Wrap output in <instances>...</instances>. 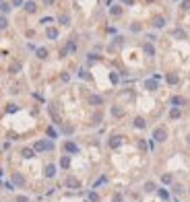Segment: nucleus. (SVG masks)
I'll list each match as a JSON object with an SVG mask.
<instances>
[{"mask_svg": "<svg viewBox=\"0 0 190 202\" xmlns=\"http://www.w3.org/2000/svg\"><path fill=\"white\" fill-rule=\"evenodd\" d=\"M64 183H66V188H72V190H76V188L81 186V183H79V179H76V177H72V175H68Z\"/></svg>", "mask_w": 190, "mask_h": 202, "instance_id": "nucleus-3", "label": "nucleus"}, {"mask_svg": "<svg viewBox=\"0 0 190 202\" xmlns=\"http://www.w3.org/2000/svg\"><path fill=\"white\" fill-rule=\"evenodd\" d=\"M68 21H70V19H68L66 15H62V17H60V23H62V25H68Z\"/></svg>", "mask_w": 190, "mask_h": 202, "instance_id": "nucleus-28", "label": "nucleus"}, {"mask_svg": "<svg viewBox=\"0 0 190 202\" xmlns=\"http://www.w3.org/2000/svg\"><path fill=\"white\" fill-rule=\"evenodd\" d=\"M145 190H147V192H153V190H155V183H153V181H147V183H145Z\"/></svg>", "mask_w": 190, "mask_h": 202, "instance_id": "nucleus-23", "label": "nucleus"}, {"mask_svg": "<svg viewBox=\"0 0 190 202\" xmlns=\"http://www.w3.org/2000/svg\"><path fill=\"white\" fill-rule=\"evenodd\" d=\"M120 144H122V136H112L110 138V146L112 148H118Z\"/></svg>", "mask_w": 190, "mask_h": 202, "instance_id": "nucleus-6", "label": "nucleus"}, {"mask_svg": "<svg viewBox=\"0 0 190 202\" xmlns=\"http://www.w3.org/2000/svg\"><path fill=\"white\" fill-rule=\"evenodd\" d=\"M64 148H66L68 153H79V146H76L74 142H66V144H64Z\"/></svg>", "mask_w": 190, "mask_h": 202, "instance_id": "nucleus-11", "label": "nucleus"}, {"mask_svg": "<svg viewBox=\"0 0 190 202\" xmlns=\"http://www.w3.org/2000/svg\"><path fill=\"white\" fill-rule=\"evenodd\" d=\"M145 89L155 91V89H157V81H155V78H149V81H145Z\"/></svg>", "mask_w": 190, "mask_h": 202, "instance_id": "nucleus-7", "label": "nucleus"}, {"mask_svg": "<svg viewBox=\"0 0 190 202\" xmlns=\"http://www.w3.org/2000/svg\"><path fill=\"white\" fill-rule=\"evenodd\" d=\"M186 140H188V144H190V134H188V136H186Z\"/></svg>", "mask_w": 190, "mask_h": 202, "instance_id": "nucleus-39", "label": "nucleus"}, {"mask_svg": "<svg viewBox=\"0 0 190 202\" xmlns=\"http://www.w3.org/2000/svg\"><path fill=\"white\" fill-rule=\"evenodd\" d=\"M0 6H2V13H8V11H11V6H8V4H0Z\"/></svg>", "mask_w": 190, "mask_h": 202, "instance_id": "nucleus-32", "label": "nucleus"}, {"mask_svg": "<svg viewBox=\"0 0 190 202\" xmlns=\"http://www.w3.org/2000/svg\"><path fill=\"white\" fill-rule=\"evenodd\" d=\"M165 78H167V83H169V85H176V83H178V74H167Z\"/></svg>", "mask_w": 190, "mask_h": 202, "instance_id": "nucleus-18", "label": "nucleus"}, {"mask_svg": "<svg viewBox=\"0 0 190 202\" xmlns=\"http://www.w3.org/2000/svg\"><path fill=\"white\" fill-rule=\"evenodd\" d=\"M134 128L143 130V128H145V120H143V118H134Z\"/></svg>", "mask_w": 190, "mask_h": 202, "instance_id": "nucleus-14", "label": "nucleus"}, {"mask_svg": "<svg viewBox=\"0 0 190 202\" xmlns=\"http://www.w3.org/2000/svg\"><path fill=\"white\" fill-rule=\"evenodd\" d=\"M174 37H178V39H184V37H186V33L178 29V31H174Z\"/></svg>", "mask_w": 190, "mask_h": 202, "instance_id": "nucleus-22", "label": "nucleus"}, {"mask_svg": "<svg viewBox=\"0 0 190 202\" xmlns=\"http://www.w3.org/2000/svg\"><path fill=\"white\" fill-rule=\"evenodd\" d=\"M35 2H25V11H27V13H35Z\"/></svg>", "mask_w": 190, "mask_h": 202, "instance_id": "nucleus-15", "label": "nucleus"}, {"mask_svg": "<svg viewBox=\"0 0 190 202\" xmlns=\"http://www.w3.org/2000/svg\"><path fill=\"white\" fill-rule=\"evenodd\" d=\"M13 183L21 188V186H25V177H23L21 173H13Z\"/></svg>", "mask_w": 190, "mask_h": 202, "instance_id": "nucleus-4", "label": "nucleus"}, {"mask_svg": "<svg viewBox=\"0 0 190 202\" xmlns=\"http://www.w3.org/2000/svg\"><path fill=\"white\" fill-rule=\"evenodd\" d=\"M13 4H15V6H21V4H23V0H13Z\"/></svg>", "mask_w": 190, "mask_h": 202, "instance_id": "nucleus-35", "label": "nucleus"}, {"mask_svg": "<svg viewBox=\"0 0 190 202\" xmlns=\"http://www.w3.org/2000/svg\"><path fill=\"white\" fill-rule=\"evenodd\" d=\"M112 113H114V116H118V118H120V116H122V113H124V111H122V109H120V107H118V105H114V107H112Z\"/></svg>", "mask_w": 190, "mask_h": 202, "instance_id": "nucleus-21", "label": "nucleus"}, {"mask_svg": "<svg viewBox=\"0 0 190 202\" xmlns=\"http://www.w3.org/2000/svg\"><path fill=\"white\" fill-rule=\"evenodd\" d=\"M159 196H161L163 200H167V198H169V194H167V190H159Z\"/></svg>", "mask_w": 190, "mask_h": 202, "instance_id": "nucleus-27", "label": "nucleus"}, {"mask_svg": "<svg viewBox=\"0 0 190 202\" xmlns=\"http://www.w3.org/2000/svg\"><path fill=\"white\" fill-rule=\"evenodd\" d=\"M48 136H50V138H56V136H58V132H56L54 128H48Z\"/></svg>", "mask_w": 190, "mask_h": 202, "instance_id": "nucleus-26", "label": "nucleus"}, {"mask_svg": "<svg viewBox=\"0 0 190 202\" xmlns=\"http://www.w3.org/2000/svg\"><path fill=\"white\" fill-rule=\"evenodd\" d=\"M74 50H76V46H74L72 41H70V43H68V52H74Z\"/></svg>", "mask_w": 190, "mask_h": 202, "instance_id": "nucleus-33", "label": "nucleus"}, {"mask_svg": "<svg viewBox=\"0 0 190 202\" xmlns=\"http://www.w3.org/2000/svg\"><path fill=\"white\" fill-rule=\"evenodd\" d=\"M56 175V165H48L46 167V177H54Z\"/></svg>", "mask_w": 190, "mask_h": 202, "instance_id": "nucleus-12", "label": "nucleus"}, {"mask_svg": "<svg viewBox=\"0 0 190 202\" xmlns=\"http://www.w3.org/2000/svg\"><path fill=\"white\" fill-rule=\"evenodd\" d=\"M48 37H50V39H56V37H58V31H56L54 27H50V29H48Z\"/></svg>", "mask_w": 190, "mask_h": 202, "instance_id": "nucleus-17", "label": "nucleus"}, {"mask_svg": "<svg viewBox=\"0 0 190 202\" xmlns=\"http://www.w3.org/2000/svg\"><path fill=\"white\" fill-rule=\"evenodd\" d=\"M169 103L174 105V107H182V105H184L186 101H184L182 97H171V99H169Z\"/></svg>", "mask_w": 190, "mask_h": 202, "instance_id": "nucleus-8", "label": "nucleus"}, {"mask_svg": "<svg viewBox=\"0 0 190 202\" xmlns=\"http://www.w3.org/2000/svg\"><path fill=\"white\" fill-rule=\"evenodd\" d=\"M120 13H122V8H120V6H114V8H112V15H120Z\"/></svg>", "mask_w": 190, "mask_h": 202, "instance_id": "nucleus-29", "label": "nucleus"}, {"mask_svg": "<svg viewBox=\"0 0 190 202\" xmlns=\"http://www.w3.org/2000/svg\"><path fill=\"white\" fill-rule=\"evenodd\" d=\"M145 52H147L149 56H155V48L151 46V43H147V46H145Z\"/></svg>", "mask_w": 190, "mask_h": 202, "instance_id": "nucleus-19", "label": "nucleus"}, {"mask_svg": "<svg viewBox=\"0 0 190 202\" xmlns=\"http://www.w3.org/2000/svg\"><path fill=\"white\" fill-rule=\"evenodd\" d=\"M122 2H124V4H132V2H134V0H122Z\"/></svg>", "mask_w": 190, "mask_h": 202, "instance_id": "nucleus-38", "label": "nucleus"}, {"mask_svg": "<svg viewBox=\"0 0 190 202\" xmlns=\"http://www.w3.org/2000/svg\"><path fill=\"white\" fill-rule=\"evenodd\" d=\"M153 138L157 140V142H165V140H167V130L163 128V126L155 128V130H153Z\"/></svg>", "mask_w": 190, "mask_h": 202, "instance_id": "nucleus-1", "label": "nucleus"}, {"mask_svg": "<svg viewBox=\"0 0 190 202\" xmlns=\"http://www.w3.org/2000/svg\"><path fill=\"white\" fill-rule=\"evenodd\" d=\"M153 25H155V27H157V29H161L163 25H165V21H163V17H155V21H153Z\"/></svg>", "mask_w": 190, "mask_h": 202, "instance_id": "nucleus-13", "label": "nucleus"}, {"mask_svg": "<svg viewBox=\"0 0 190 202\" xmlns=\"http://www.w3.org/2000/svg\"><path fill=\"white\" fill-rule=\"evenodd\" d=\"M169 118H171V120H178V118H180V107H174V109H171V111H169Z\"/></svg>", "mask_w": 190, "mask_h": 202, "instance_id": "nucleus-16", "label": "nucleus"}, {"mask_svg": "<svg viewBox=\"0 0 190 202\" xmlns=\"http://www.w3.org/2000/svg\"><path fill=\"white\" fill-rule=\"evenodd\" d=\"M89 103L91 105H101L103 103V97H101V95H89Z\"/></svg>", "mask_w": 190, "mask_h": 202, "instance_id": "nucleus-5", "label": "nucleus"}, {"mask_svg": "<svg viewBox=\"0 0 190 202\" xmlns=\"http://www.w3.org/2000/svg\"><path fill=\"white\" fill-rule=\"evenodd\" d=\"M17 202H29L27 196H17Z\"/></svg>", "mask_w": 190, "mask_h": 202, "instance_id": "nucleus-30", "label": "nucleus"}, {"mask_svg": "<svg viewBox=\"0 0 190 202\" xmlns=\"http://www.w3.org/2000/svg\"><path fill=\"white\" fill-rule=\"evenodd\" d=\"M60 167H62V169H68V167H70V157H68V155H64L62 159H60Z\"/></svg>", "mask_w": 190, "mask_h": 202, "instance_id": "nucleus-9", "label": "nucleus"}, {"mask_svg": "<svg viewBox=\"0 0 190 202\" xmlns=\"http://www.w3.org/2000/svg\"><path fill=\"white\" fill-rule=\"evenodd\" d=\"M184 8H190V0H184V4H182Z\"/></svg>", "mask_w": 190, "mask_h": 202, "instance_id": "nucleus-36", "label": "nucleus"}, {"mask_svg": "<svg viewBox=\"0 0 190 202\" xmlns=\"http://www.w3.org/2000/svg\"><path fill=\"white\" fill-rule=\"evenodd\" d=\"M21 155L25 157V159H31V157H35V151H33V148H23Z\"/></svg>", "mask_w": 190, "mask_h": 202, "instance_id": "nucleus-10", "label": "nucleus"}, {"mask_svg": "<svg viewBox=\"0 0 190 202\" xmlns=\"http://www.w3.org/2000/svg\"><path fill=\"white\" fill-rule=\"evenodd\" d=\"M161 181H163V183H171V175H169V173L161 175Z\"/></svg>", "mask_w": 190, "mask_h": 202, "instance_id": "nucleus-24", "label": "nucleus"}, {"mask_svg": "<svg viewBox=\"0 0 190 202\" xmlns=\"http://www.w3.org/2000/svg\"><path fill=\"white\" fill-rule=\"evenodd\" d=\"M2 27H6V19H4V17L0 19V29H2Z\"/></svg>", "mask_w": 190, "mask_h": 202, "instance_id": "nucleus-34", "label": "nucleus"}, {"mask_svg": "<svg viewBox=\"0 0 190 202\" xmlns=\"http://www.w3.org/2000/svg\"><path fill=\"white\" fill-rule=\"evenodd\" d=\"M99 120H101V113H95V116H93V122H95V124H97Z\"/></svg>", "mask_w": 190, "mask_h": 202, "instance_id": "nucleus-31", "label": "nucleus"}, {"mask_svg": "<svg viewBox=\"0 0 190 202\" xmlns=\"http://www.w3.org/2000/svg\"><path fill=\"white\" fill-rule=\"evenodd\" d=\"M89 200H91V202H97V200H99L97 192H89Z\"/></svg>", "mask_w": 190, "mask_h": 202, "instance_id": "nucleus-25", "label": "nucleus"}, {"mask_svg": "<svg viewBox=\"0 0 190 202\" xmlns=\"http://www.w3.org/2000/svg\"><path fill=\"white\" fill-rule=\"evenodd\" d=\"M50 148H54V144L48 142V140H37V142L33 144V151L35 153H44V151H50Z\"/></svg>", "mask_w": 190, "mask_h": 202, "instance_id": "nucleus-2", "label": "nucleus"}, {"mask_svg": "<svg viewBox=\"0 0 190 202\" xmlns=\"http://www.w3.org/2000/svg\"><path fill=\"white\" fill-rule=\"evenodd\" d=\"M37 56H39L41 60H44V58H48V50H46V48H39V50H37Z\"/></svg>", "mask_w": 190, "mask_h": 202, "instance_id": "nucleus-20", "label": "nucleus"}, {"mask_svg": "<svg viewBox=\"0 0 190 202\" xmlns=\"http://www.w3.org/2000/svg\"><path fill=\"white\" fill-rule=\"evenodd\" d=\"M44 4H48V6H50V4H54V0H44Z\"/></svg>", "mask_w": 190, "mask_h": 202, "instance_id": "nucleus-37", "label": "nucleus"}]
</instances>
